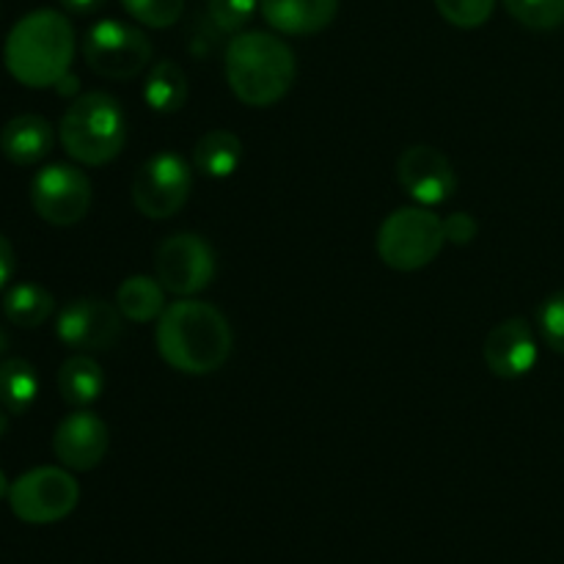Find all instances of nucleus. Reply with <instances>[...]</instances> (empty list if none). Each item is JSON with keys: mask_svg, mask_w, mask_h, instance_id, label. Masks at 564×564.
I'll return each mask as SVG.
<instances>
[{"mask_svg": "<svg viewBox=\"0 0 564 564\" xmlns=\"http://www.w3.org/2000/svg\"><path fill=\"white\" fill-rule=\"evenodd\" d=\"M9 345H11L9 334H6V328H3V325H0V356H6V350H9Z\"/></svg>", "mask_w": 564, "mask_h": 564, "instance_id": "2f4dec72", "label": "nucleus"}, {"mask_svg": "<svg viewBox=\"0 0 564 564\" xmlns=\"http://www.w3.org/2000/svg\"><path fill=\"white\" fill-rule=\"evenodd\" d=\"M61 6H64V11H69V14H94V11L102 9L108 0H58Z\"/></svg>", "mask_w": 564, "mask_h": 564, "instance_id": "c756f323", "label": "nucleus"}, {"mask_svg": "<svg viewBox=\"0 0 564 564\" xmlns=\"http://www.w3.org/2000/svg\"><path fill=\"white\" fill-rule=\"evenodd\" d=\"M91 180L69 163H50L31 180V207L44 224L75 226L91 209Z\"/></svg>", "mask_w": 564, "mask_h": 564, "instance_id": "9d476101", "label": "nucleus"}, {"mask_svg": "<svg viewBox=\"0 0 564 564\" xmlns=\"http://www.w3.org/2000/svg\"><path fill=\"white\" fill-rule=\"evenodd\" d=\"M83 58L94 75L108 80H130L141 75L152 61V42L141 28L121 20H99L86 31Z\"/></svg>", "mask_w": 564, "mask_h": 564, "instance_id": "0eeeda50", "label": "nucleus"}, {"mask_svg": "<svg viewBox=\"0 0 564 564\" xmlns=\"http://www.w3.org/2000/svg\"><path fill=\"white\" fill-rule=\"evenodd\" d=\"M193 191V163L176 152H158L132 176V204L149 220H169L187 204Z\"/></svg>", "mask_w": 564, "mask_h": 564, "instance_id": "6e6552de", "label": "nucleus"}, {"mask_svg": "<svg viewBox=\"0 0 564 564\" xmlns=\"http://www.w3.org/2000/svg\"><path fill=\"white\" fill-rule=\"evenodd\" d=\"M110 449V430L88 408H75L53 433V455L69 471H91Z\"/></svg>", "mask_w": 564, "mask_h": 564, "instance_id": "ddd939ff", "label": "nucleus"}, {"mask_svg": "<svg viewBox=\"0 0 564 564\" xmlns=\"http://www.w3.org/2000/svg\"><path fill=\"white\" fill-rule=\"evenodd\" d=\"M479 224L471 213H452L444 218V237L452 246H468L477 237Z\"/></svg>", "mask_w": 564, "mask_h": 564, "instance_id": "cd10ccee", "label": "nucleus"}, {"mask_svg": "<svg viewBox=\"0 0 564 564\" xmlns=\"http://www.w3.org/2000/svg\"><path fill=\"white\" fill-rule=\"evenodd\" d=\"M485 367L501 380H518L538 364V336L523 317L501 319L490 328L482 345Z\"/></svg>", "mask_w": 564, "mask_h": 564, "instance_id": "4468645a", "label": "nucleus"}, {"mask_svg": "<svg viewBox=\"0 0 564 564\" xmlns=\"http://www.w3.org/2000/svg\"><path fill=\"white\" fill-rule=\"evenodd\" d=\"M55 312L53 292L44 290L42 284L22 281V284L9 286L3 297V314L17 328H39L47 323Z\"/></svg>", "mask_w": 564, "mask_h": 564, "instance_id": "412c9836", "label": "nucleus"}, {"mask_svg": "<svg viewBox=\"0 0 564 564\" xmlns=\"http://www.w3.org/2000/svg\"><path fill=\"white\" fill-rule=\"evenodd\" d=\"M75 58V28L69 17L36 9L14 22L3 44L9 75L25 88H55Z\"/></svg>", "mask_w": 564, "mask_h": 564, "instance_id": "f03ea898", "label": "nucleus"}, {"mask_svg": "<svg viewBox=\"0 0 564 564\" xmlns=\"http://www.w3.org/2000/svg\"><path fill=\"white\" fill-rule=\"evenodd\" d=\"M55 147V130L44 116L36 113H22L14 116L3 124L0 130V152L9 163L22 165H36L53 152Z\"/></svg>", "mask_w": 564, "mask_h": 564, "instance_id": "dca6fc26", "label": "nucleus"}, {"mask_svg": "<svg viewBox=\"0 0 564 564\" xmlns=\"http://www.w3.org/2000/svg\"><path fill=\"white\" fill-rule=\"evenodd\" d=\"M121 6L132 20L154 31L171 28L185 11V0H121Z\"/></svg>", "mask_w": 564, "mask_h": 564, "instance_id": "b1692460", "label": "nucleus"}, {"mask_svg": "<svg viewBox=\"0 0 564 564\" xmlns=\"http://www.w3.org/2000/svg\"><path fill=\"white\" fill-rule=\"evenodd\" d=\"M187 94H191L187 75L176 61L163 58L149 69L147 83H143V99L154 113H176L185 108Z\"/></svg>", "mask_w": 564, "mask_h": 564, "instance_id": "aec40b11", "label": "nucleus"}, {"mask_svg": "<svg viewBox=\"0 0 564 564\" xmlns=\"http://www.w3.org/2000/svg\"><path fill=\"white\" fill-rule=\"evenodd\" d=\"M231 94L248 108H270L295 86L297 61L290 44L268 31H240L224 53Z\"/></svg>", "mask_w": 564, "mask_h": 564, "instance_id": "7ed1b4c3", "label": "nucleus"}, {"mask_svg": "<svg viewBox=\"0 0 564 564\" xmlns=\"http://www.w3.org/2000/svg\"><path fill=\"white\" fill-rule=\"evenodd\" d=\"M397 180L419 207L446 204L457 191L455 165L444 152L427 143H413L397 158Z\"/></svg>", "mask_w": 564, "mask_h": 564, "instance_id": "f8f14e48", "label": "nucleus"}, {"mask_svg": "<svg viewBox=\"0 0 564 564\" xmlns=\"http://www.w3.org/2000/svg\"><path fill=\"white\" fill-rule=\"evenodd\" d=\"M55 91H58V94H72V91H77V77L69 72V75H66L64 80H61L58 86H55Z\"/></svg>", "mask_w": 564, "mask_h": 564, "instance_id": "7c9ffc66", "label": "nucleus"}, {"mask_svg": "<svg viewBox=\"0 0 564 564\" xmlns=\"http://www.w3.org/2000/svg\"><path fill=\"white\" fill-rule=\"evenodd\" d=\"M127 116L119 99L105 91H88L72 99L58 124L64 152L80 165H108L124 152Z\"/></svg>", "mask_w": 564, "mask_h": 564, "instance_id": "20e7f679", "label": "nucleus"}, {"mask_svg": "<svg viewBox=\"0 0 564 564\" xmlns=\"http://www.w3.org/2000/svg\"><path fill=\"white\" fill-rule=\"evenodd\" d=\"M165 286L160 284L158 275H130V279L121 281V286L116 290V308L121 312V317L130 319V323L147 325L158 323L160 314L165 312Z\"/></svg>", "mask_w": 564, "mask_h": 564, "instance_id": "6ab92c4d", "label": "nucleus"}, {"mask_svg": "<svg viewBox=\"0 0 564 564\" xmlns=\"http://www.w3.org/2000/svg\"><path fill=\"white\" fill-rule=\"evenodd\" d=\"M259 0H207V14L213 25L224 33H240L253 20Z\"/></svg>", "mask_w": 564, "mask_h": 564, "instance_id": "a878e982", "label": "nucleus"}, {"mask_svg": "<svg viewBox=\"0 0 564 564\" xmlns=\"http://www.w3.org/2000/svg\"><path fill=\"white\" fill-rule=\"evenodd\" d=\"M538 328L545 345L564 356V290L545 297L538 308Z\"/></svg>", "mask_w": 564, "mask_h": 564, "instance_id": "bb28decb", "label": "nucleus"}, {"mask_svg": "<svg viewBox=\"0 0 564 564\" xmlns=\"http://www.w3.org/2000/svg\"><path fill=\"white\" fill-rule=\"evenodd\" d=\"M154 345L174 372L204 378L224 369L229 361L235 334L218 306L196 297H180L160 314L154 325Z\"/></svg>", "mask_w": 564, "mask_h": 564, "instance_id": "f257e3e1", "label": "nucleus"}, {"mask_svg": "<svg viewBox=\"0 0 564 564\" xmlns=\"http://www.w3.org/2000/svg\"><path fill=\"white\" fill-rule=\"evenodd\" d=\"M215 273L218 259L213 246L193 231L169 235L154 251V275L176 297H196L213 284Z\"/></svg>", "mask_w": 564, "mask_h": 564, "instance_id": "1a4fd4ad", "label": "nucleus"}, {"mask_svg": "<svg viewBox=\"0 0 564 564\" xmlns=\"http://www.w3.org/2000/svg\"><path fill=\"white\" fill-rule=\"evenodd\" d=\"M9 488H11V485H9V479H6V474L0 471V501H3L6 496H9Z\"/></svg>", "mask_w": 564, "mask_h": 564, "instance_id": "473e14b6", "label": "nucleus"}, {"mask_svg": "<svg viewBox=\"0 0 564 564\" xmlns=\"http://www.w3.org/2000/svg\"><path fill=\"white\" fill-rule=\"evenodd\" d=\"M507 14L532 31H554L564 25V0H505Z\"/></svg>", "mask_w": 564, "mask_h": 564, "instance_id": "5701e85b", "label": "nucleus"}, {"mask_svg": "<svg viewBox=\"0 0 564 564\" xmlns=\"http://www.w3.org/2000/svg\"><path fill=\"white\" fill-rule=\"evenodd\" d=\"M264 22L281 36H314L339 14V0H259Z\"/></svg>", "mask_w": 564, "mask_h": 564, "instance_id": "2eb2a0df", "label": "nucleus"}, {"mask_svg": "<svg viewBox=\"0 0 564 564\" xmlns=\"http://www.w3.org/2000/svg\"><path fill=\"white\" fill-rule=\"evenodd\" d=\"M378 257L397 273H416L444 251V218L430 207H402L391 213L378 229Z\"/></svg>", "mask_w": 564, "mask_h": 564, "instance_id": "39448f33", "label": "nucleus"}, {"mask_svg": "<svg viewBox=\"0 0 564 564\" xmlns=\"http://www.w3.org/2000/svg\"><path fill=\"white\" fill-rule=\"evenodd\" d=\"M105 391V372L88 352H75L58 369V394L69 408H91Z\"/></svg>", "mask_w": 564, "mask_h": 564, "instance_id": "a211bd4d", "label": "nucleus"}, {"mask_svg": "<svg viewBox=\"0 0 564 564\" xmlns=\"http://www.w3.org/2000/svg\"><path fill=\"white\" fill-rule=\"evenodd\" d=\"M39 397V372L25 358L0 361V405L6 413L22 416L33 408Z\"/></svg>", "mask_w": 564, "mask_h": 564, "instance_id": "4be33fe9", "label": "nucleus"}, {"mask_svg": "<svg viewBox=\"0 0 564 564\" xmlns=\"http://www.w3.org/2000/svg\"><path fill=\"white\" fill-rule=\"evenodd\" d=\"M193 171L207 180H229L242 163V141L231 130H209L193 147Z\"/></svg>", "mask_w": 564, "mask_h": 564, "instance_id": "f3484780", "label": "nucleus"}, {"mask_svg": "<svg viewBox=\"0 0 564 564\" xmlns=\"http://www.w3.org/2000/svg\"><path fill=\"white\" fill-rule=\"evenodd\" d=\"M6 427H9V416H6L3 405H0V438H3V435H6Z\"/></svg>", "mask_w": 564, "mask_h": 564, "instance_id": "72a5a7b5", "label": "nucleus"}, {"mask_svg": "<svg viewBox=\"0 0 564 564\" xmlns=\"http://www.w3.org/2000/svg\"><path fill=\"white\" fill-rule=\"evenodd\" d=\"M124 334V317L102 297H75L55 317V336L75 352H108Z\"/></svg>", "mask_w": 564, "mask_h": 564, "instance_id": "9b49d317", "label": "nucleus"}, {"mask_svg": "<svg viewBox=\"0 0 564 564\" xmlns=\"http://www.w3.org/2000/svg\"><path fill=\"white\" fill-rule=\"evenodd\" d=\"M433 3L449 25L463 31L485 25L496 11V0H433Z\"/></svg>", "mask_w": 564, "mask_h": 564, "instance_id": "393cba45", "label": "nucleus"}, {"mask_svg": "<svg viewBox=\"0 0 564 564\" xmlns=\"http://www.w3.org/2000/svg\"><path fill=\"white\" fill-rule=\"evenodd\" d=\"M80 485L64 466H39L17 477L9 488V507L22 523L47 527L75 512Z\"/></svg>", "mask_w": 564, "mask_h": 564, "instance_id": "423d86ee", "label": "nucleus"}, {"mask_svg": "<svg viewBox=\"0 0 564 564\" xmlns=\"http://www.w3.org/2000/svg\"><path fill=\"white\" fill-rule=\"evenodd\" d=\"M17 268V257H14V246L9 242V237L0 235V290L11 281Z\"/></svg>", "mask_w": 564, "mask_h": 564, "instance_id": "c85d7f7f", "label": "nucleus"}]
</instances>
